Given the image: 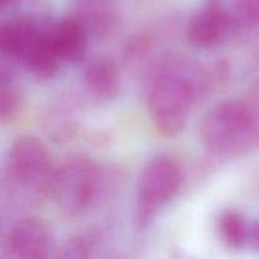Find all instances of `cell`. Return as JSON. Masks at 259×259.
Masks as SVG:
<instances>
[{
	"mask_svg": "<svg viewBox=\"0 0 259 259\" xmlns=\"http://www.w3.org/2000/svg\"><path fill=\"white\" fill-rule=\"evenodd\" d=\"M235 34L238 33L229 20L210 5L195 13L186 28L189 42L202 50H211L225 45Z\"/></svg>",
	"mask_w": 259,
	"mask_h": 259,
	"instance_id": "cell-8",
	"label": "cell"
},
{
	"mask_svg": "<svg viewBox=\"0 0 259 259\" xmlns=\"http://www.w3.org/2000/svg\"><path fill=\"white\" fill-rule=\"evenodd\" d=\"M184 171L176 158L159 154L144 166L137 186L134 220L138 229H146L180 191Z\"/></svg>",
	"mask_w": 259,
	"mask_h": 259,
	"instance_id": "cell-4",
	"label": "cell"
},
{
	"mask_svg": "<svg viewBox=\"0 0 259 259\" xmlns=\"http://www.w3.org/2000/svg\"><path fill=\"white\" fill-rule=\"evenodd\" d=\"M51 34L53 48L62 63H78L83 60L90 33L75 14L55 20Z\"/></svg>",
	"mask_w": 259,
	"mask_h": 259,
	"instance_id": "cell-9",
	"label": "cell"
},
{
	"mask_svg": "<svg viewBox=\"0 0 259 259\" xmlns=\"http://www.w3.org/2000/svg\"><path fill=\"white\" fill-rule=\"evenodd\" d=\"M254 22L255 28H259V0H255L254 4Z\"/></svg>",
	"mask_w": 259,
	"mask_h": 259,
	"instance_id": "cell-18",
	"label": "cell"
},
{
	"mask_svg": "<svg viewBox=\"0 0 259 259\" xmlns=\"http://www.w3.org/2000/svg\"><path fill=\"white\" fill-rule=\"evenodd\" d=\"M218 232L220 239L230 249H243L253 240L254 229L243 212L235 209H227L218 218Z\"/></svg>",
	"mask_w": 259,
	"mask_h": 259,
	"instance_id": "cell-12",
	"label": "cell"
},
{
	"mask_svg": "<svg viewBox=\"0 0 259 259\" xmlns=\"http://www.w3.org/2000/svg\"><path fill=\"white\" fill-rule=\"evenodd\" d=\"M103 172L91 158L75 156L56 169L52 196L63 212L75 217L95 204L101 194Z\"/></svg>",
	"mask_w": 259,
	"mask_h": 259,
	"instance_id": "cell-6",
	"label": "cell"
},
{
	"mask_svg": "<svg viewBox=\"0 0 259 259\" xmlns=\"http://www.w3.org/2000/svg\"><path fill=\"white\" fill-rule=\"evenodd\" d=\"M76 17L88 28L90 35H106L118 23V12L113 0H80Z\"/></svg>",
	"mask_w": 259,
	"mask_h": 259,
	"instance_id": "cell-11",
	"label": "cell"
},
{
	"mask_svg": "<svg viewBox=\"0 0 259 259\" xmlns=\"http://www.w3.org/2000/svg\"><path fill=\"white\" fill-rule=\"evenodd\" d=\"M56 169L47 147L35 137H22L13 143L5 163L10 189L27 196L52 194Z\"/></svg>",
	"mask_w": 259,
	"mask_h": 259,
	"instance_id": "cell-5",
	"label": "cell"
},
{
	"mask_svg": "<svg viewBox=\"0 0 259 259\" xmlns=\"http://www.w3.org/2000/svg\"><path fill=\"white\" fill-rule=\"evenodd\" d=\"M209 77L201 65L184 56H163L154 63L147 110L159 134L174 138L184 132L195 104L209 89Z\"/></svg>",
	"mask_w": 259,
	"mask_h": 259,
	"instance_id": "cell-1",
	"label": "cell"
},
{
	"mask_svg": "<svg viewBox=\"0 0 259 259\" xmlns=\"http://www.w3.org/2000/svg\"><path fill=\"white\" fill-rule=\"evenodd\" d=\"M253 242L255 243L257 245L258 250H259V223L257 224V227L254 228V234H253Z\"/></svg>",
	"mask_w": 259,
	"mask_h": 259,
	"instance_id": "cell-19",
	"label": "cell"
},
{
	"mask_svg": "<svg viewBox=\"0 0 259 259\" xmlns=\"http://www.w3.org/2000/svg\"><path fill=\"white\" fill-rule=\"evenodd\" d=\"M5 249L13 259L47 258L52 249V237L42 220L23 218L10 228Z\"/></svg>",
	"mask_w": 259,
	"mask_h": 259,
	"instance_id": "cell-7",
	"label": "cell"
},
{
	"mask_svg": "<svg viewBox=\"0 0 259 259\" xmlns=\"http://www.w3.org/2000/svg\"><path fill=\"white\" fill-rule=\"evenodd\" d=\"M205 148L219 157H239L259 144L257 120L248 100H225L205 114L200 124Z\"/></svg>",
	"mask_w": 259,
	"mask_h": 259,
	"instance_id": "cell-3",
	"label": "cell"
},
{
	"mask_svg": "<svg viewBox=\"0 0 259 259\" xmlns=\"http://www.w3.org/2000/svg\"><path fill=\"white\" fill-rule=\"evenodd\" d=\"M22 0H0V7H2V13L13 12L19 7Z\"/></svg>",
	"mask_w": 259,
	"mask_h": 259,
	"instance_id": "cell-17",
	"label": "cell"
},
{
	"mask_svg": "<svg viewBox=\"0 0 259 259\" xmlns=\"http://www.w3.org/2000/svg\"><path fill=\"white\" fill-rule=\"evenodd\" d=\"M83 81L91 95L99 100L109 101L120 93L121 78L119 66L109 56L94 57L86 65Z\"/></svg>",
	"mask_w": 259,
	"mask_h": 259,
	"instance_id": "cell-10",
	"label": "cell"
},
{
	"mask_svg": "<svg viewBox=\"0 0 259 259\" xmlns=\"http://www.w3.org/2000/svg\"><path fill=\"white\" fill-rule=\"evenodd\" d=\"M22 103L19 85L13 75L12 70L5 65L0 72V116L3 121L10 120L18 114Z\"/></svg>",
	"mask_w": 259,
	"mask_h": 259,
	"instance_id": "cell-14",
	"label": "cell"
},
{
	"mask_svg": "<svg viewBox=\"0 0 259 259\" xmlns=\"http://www.w3.org/2000/svg\"><path fill=\"white\" fill-rule=\"evenodd\" d=\"M247 100L248 103H249L250 108H252L253 110V114H254L255 116V120H257V125H258V132H259V77L254 82V85H253L249 99H247Z\"/></svg>",
	"mask_w": 259,
	"mask_h": 259,
	"instance_id": "cell-16",
	"label": "cell"
},
{
	"mask_svg": "<svg viewBox=\"0 0 259 259\" xmlns=\"http://www.w3.org/2000/svg\"><path fill=\"white\" fill-rule=\"evenodd\" d=\"M53 23L55 19L40 4L5 19L0 27L2 55L38 77L56 75L62 61L53 48Z\"/></svg>",
	"mask_w": 259,
	"mask_h": 259,
	"instance_id": "cell-2",
	"label": "cell"
},
{
	"mask_svg": "<svg viewBox=\"0 0 259 259\" xmlns=\"http://www.w3.org/2000/svg\"><path fill=\"white\" fill-rule=\"evenodd\" d=\"M254 4L255 0H207V5L224 15L238 34L255 28Z\"/></svg>",
	"mask_w": 259,
	"mask_h": 259,
	"instance_id": "cell-13",
	"label": "cell"
},
{
	"mask_svg": "<svg viewBox=\"0 0 259 259\" xmlns=\"http://www.w3.org/2000/svg\"><path fill=\"white\" fill-rule=\"evenodd\" d=\"M101 247V235L96 232H83L73 235L61 248L62 258H90Z\"/></svg>",
	"mask_w": 259,
	"mask_h": 259,
	"instance_id": "cell-15",
	"label": "cell"
}]
</instances>
